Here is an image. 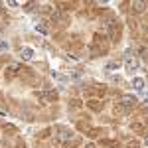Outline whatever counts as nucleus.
Segmentation results:
<instances>
[{
	"label": "nucleus",
	"instance_id": "1",
	"mask_svg": "<svg viewBox=\"0 0 148 148\" xmlns=\"http://www.w3.org/2000/svg\"><path fill=\"white\" fill-rule=\"evenodd\" d=\"M138 67H140L138 59H126V63H124V69H126V73H132V71H136Z\"/></svg>",
	"mask_w": 148,
	"mask_h": 148
},
{
	"label": "nucleus",
	"instance_id": "2",
	"mask_svg": "<svg viewBox=\"0 0 148 148\" xmlns=\"http://www.w3.org/2000/svg\"><path fill=\"white\" fill-rule=\"evenodd\" d=\"M132 87H134L138 93H142V89H144V79H142V77H134V79H132Z\"/></svg>",
	"mask_w": 148,
	"mask_h": 148
},
{
	"label": "nucleus",
	"instance_id": "3",
	"mask_svg": "<svg viewBox=\"0 0 148 148\" xmlns=\"http://www.w3.org/2000/svg\"><path fill=\"white\" fill-rule=\"evenodd\" d=\"M22 59H26V61L34 59V49H30V47H24V49H22Z\"/></svg>",
	"mask_w": 148,
	"mask_h": 148
},
{
	"label": "nucleus",
	"instance_id": "4",
	"mask_svg": "<svg viewBox=\"0 0 148 148\" xmlns=\"http://www.w3.org/2000/svg\"><path fill=\"white\" fill-rule=\"evenodd\" d=\"M99 107H101L99 101H89V109H91V111H99Z\"/></svg>",
	"mask_w": 148,
	"mask_h": 148
},
{
	"label": "nucleus",
	"instance_id": "5",
	"mask_svg": "<svg viewBox=\"0 0 148 148\" xmlns=\"http://www.w3.org/2000/svg\"><path fill=\"white\" fill-rule=\"evenodd\" d=\"M144 6H146L144 2H134V4H132V8H134L136 12H140V10H144Z\"/></svg>",
	"mask_w": 148,
	"mask_h": 148
},
{
	"label": "nucleus",
	"instance_id": "6",
	"mask_svg": "<svg viewBox=\"0 0 148 148\" xmlns=\"http://www.w3.org/2000/svg\"><path fill=\"white\" fill-rule=\"evenodd\" d=\"M37 32H39V34H47V28H45L43 24H37Z\"/></svg>",
	"mask_w": 148,
	"mask_h": 148
},
{
	"label": "nucleus",
	"instance_id": "7",
	"mask_svg": "<svg viewBox=\"0 0 148 148\" xmlns=\"http://www.w3.org/2000/svg\"><path fill=\"white\" fill-rule=\"evenodd\" d=\"M0 49L6 51V49H8V43H6V41H0Z\"/></svg>",
	"mask_w": 148,
	"mask_h": 148
},
{
	"label": "nucleus",
	"instance_id": "8",
	"mask_svg": "<svg viewBox=\"0 0 148 148\" xmlns=\"http://www.w3.org/2000/svg\"><path fill=\"white\" fill-rule=\"evenodd\" d=\"M146 146H148V138H146Z\"/></svg>",
	"mask_w": 148,
	"mask_h": 148
}]
</instances>
